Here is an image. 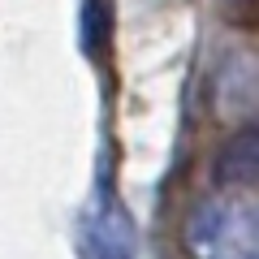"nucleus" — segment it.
I'll use <instances>...</instances> for the list:
<instances>
[{
    "label": "nucleus",
    "mask_w": 259,
    "mask_h": 259,
    "mask_svg": "<svg viewBox=\"0 0 259 259\" xmlns=\"http://www.w3.org/2000/svg\"><path fill=\"white\" fill-rule=\"evenodd\" d=\"M182 246L190 259H259V190H221L194 203Z\"/></svg>",
    "instance_id": "nucleus-1"
},
{
    "label": "nucleus",
    "mask_w": 259,
    "mask_h": 259,
    "mask_svg": "<svg viewBox=\"0 0 259 259\" xmlns=\"http://www.w3.org/2000/svg\"><path fill=\"white\" fill-rule=\"evenodd\" d=\"M82 259H134V225L108 190H100L87 207Z\"/></svg>",
    "instance_id": "nucleus-2"
},
{
    "label": "nucleus",
    "mask_w": 259,
    "mask_h": 259,
    "mask_svg": "<svg viewBox=\"0 0 259 259\" xmlns=\"http://www.w3.org/2000/svg\"><path fill=\"white\" fill-rule=\"evenodd\" d=\"M212 182L221 190H259V125L238 130L212 160Z\"/></svg>",
    "instance_id": "nucleus-3"
}]
</instances>
